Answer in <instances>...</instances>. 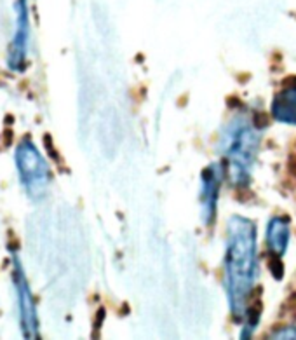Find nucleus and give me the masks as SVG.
<instances>
[{
  "label": "nucleus",
  "mask_w": 296,
  "mask_h": 340,
  "mask_svg": "<svg viewBox=\"0 0 296 340\" xmlns=\"http://www.w3.org/2000/svg\"><path fill=\"white\" fill-rule=\"evenodd\" d=\"M227 288L235 321L244 319L256 274V229L248 218L232 217L227 241Z\"/></svg>",
  "instance_id": "f257e3e1"
},
{
  "label": "nucleus",
  "mask_w": 296,
  "mask_h": 340,
  "mask_svg": "<svg viewBox=\"0 0 296 340\" xmlns=\"http://www.w3.org/2000/svg\"><path fill=\"white\" fill-rule=\"evenodd\" d=\"M16 168L20 173L21 185L26 188L30 197H42L47 190V185L51 183V171L47 162L33 145L30 134L21 140L16 149Z\"/></svg>",
  "instance_id": "f03ea898"
},
{
  "label": "nucleus",
  "mask_w": 296,
  "mask_h": 340,
  "mask_svg": "<svg viewBox=\"0 0 296 340\" xmlns=\"http://www.w3.org/2000/svg\"><path fill=\"white\" fill-rule=\"evenodd\" d=\"M225 140L232 180L241 188L249 183V169H251L254 156H256L260 138L256 133H253L251 127L241 126L234 131H229Z\"/></svg>",
  "instance_id": "7ed1b4c3"
},
{
  "label": "nucleus",
  "mask_w": 296,
  "mask_h": 340,
  "mask_svg": "<svg viewBox=\"0 0 296 340\" xmlns=\"http://www.w3.org/2000/svg\"><path fill=\"white\" fill-rule=\"evenodd\" d=\"M14 262V285L18 292V304H20V321H21V333L26 338H39V317H37L35 298L30 290L28 279L25 276L21 262L18 256H13Z\"/></svg>",
  "instance_id": "20e7f679"
},
{
  "label": "nucleus",
  "mask_w": 296,
  "mask_h": 340,
  "mask_svg": "<svg viewBox=\"0 0 296 340\" xmlns=\"http://www.w3.org/2000/svg\"><path fill=\"white\" fill-rule=\"evenodd\" d=\"M16 11H18L16 33H14V39L9 47L7 65L14 72H23L26 68V51H28V37H30V20L26 0H18Z\"/></svg>",
  "instance_id": "39448f33"
},
{
  "label": "nucleus",
  "mask_w": 296,
  "mask_h": 340,
  "mask_svg": "<svg viewBox=\"0 0 296 340\" xmlns=\"http://www.w3.org/2000/svg\"><path fill=\"white\" fill-rule=\"evenodd\" d=\"M221 176H223V168L218 164L207 166L202 171V194H200V199H202V204H204V222H206L207 225H211L212 222H214L216 199H218Z\"/></svg>",
  "instance_id": "423d86ee"
},
{
  "label": "nucleus",
  "mask_w": 296,
  "mask_h": 340,
  "mask_svg": "<svg viewBox=\"0 0 296 340\" xmlns=\"http://www.w3.org/2000/svg\"><path fill=\"white\" fill-rule=\"evenodd\" d=\"M267 243L268 251H274L277 255H284L289 243V220L275 217L270 220L267 229Z\"/></svg>",
  "instance_id": "0eeeda50"
},
{
  "label": "nucleus",
  "mask_w": 296,
  "mask_h": 340,
  "mask_svg": "<svg viewBox=\"0 0 296 340\" xmlns=\"http://www.w3.org/2000/svg\"><path fill=\"white\" fill-rule=\"evenodd\" d=\"M263 311V304H261L260 298H254L253 304L248 307V317H246V326L242 331V338H249L253 333V330L256 328V324L260 323V316Z\"/></svg>",
  "instance_id": "6e6552de"
},
{
  "label": "nucleus",
  "mask_w": 296,
  "mask_h": 340,
  "mask_svg": "<svg viewBox=\"0 0 296 340\" xmlns=\"http://www.w3.org/2000/svg\"><path fill=\"white\" fill-rule=\"evenodd\" d=\"M282 255H277L274 251H268L267 260H268V270H270L272 278L275 281H282L284 278V263H282Z\"/></svg>",
  "instance_id": "1a4fd4ad"
},
{
  "label": "nucleus",
  "mask_w": 296,
  "mask_h": 340,
  "mask_svg": "<svg viewBox=\"0 0 296 340\" xmlns=\"http://www.w3.org/2000/svg\"><path fill=\"white\" fill-rule=\"evenodd\" d=\"M42 142H44V149H45V152H47V156L51 157V161H54V162H58V164H61V156H59V152L56 150V147H54V142H52V136L51 134H44V138H42Z\"/></svg>",
  "instance_id": "9d476101"
},
{
  "label": "nucleus",
  "mask_w": 296,
  "mask_h": 340,
  "mask_svg": "<svg viewBox=\"0 0 296 340\" xmlns=\"http://www.w3.org/2000/svg\"><path fill=\"white\" fill-rule=\"evenodd\" d=\"M268 124H270V117H268L267 112H263V110L254 112V115H253V126L256 127V129H265V127H267Z\"/></svg>",
  "instance_id": "9b49d317"
},
{
  "label": "nucleus",
  "mask_w": 296,
  "mask_h": 340,
  "mask_svg": "<svg viewBox=\"0 0 296 340\" xmlns=\"http://www.w3.org/2000/svg\"><path fill=\"white\" fill-rule=\"evenodd\" d=\"M105 316H106V311L103 307L98 309L96 312V317H94V323H93V337L96 338L98 335H100L101 331V326H103V321H105Z\"/></svg>",
  "instance_id": "f8f14e48"
},
{
  "label": "nucleus",
  "mask_w": 296,
  "mask_h": 340,
  "mask_svg": "<svg viewBox=\"0 0 296 340\" xmlns=\"http://www.w3.org/2000/svg\"><path fill=\"white\" fill-rule=\"evenodd\" d=\"M274 338H296V328L293 326H284L279 330V333H272Z\"/></svg>",
  "instance_id": "ddd939ff"
},
{
  "label": "nucleus",
  "mask_w": 296,
  "mask_h": 340,
  "mask_svg": "<svg viewBox=\"0 0 296 340\" xmlns=\"http://www.w3.org/2000/svg\"><path fill=\"white\" fill-rule=\"evenodd\" d=\"M227 107L232 108V110H235V108H241L242 107V101L239 100V96H229V98H227Z\"/></svg>",
  "instance_id": "4468645a"
},
{
  "label": "nucleus",
  "mask_w": 296,
  "mask_h": 340,
  "mask_svg": "<svg viewBox=\"0 0 296 340\" xmlns=\"http://www.w3.org/2000/svg\"><path fill=\"white\" fill-rule=\"evenodd\" d=\"M13 136H14L13 129H7L6 127V131H4V147H11V143H13Z\"/></svg>",
  "instance_id": "2eb2a0df"
}]
</instances>
